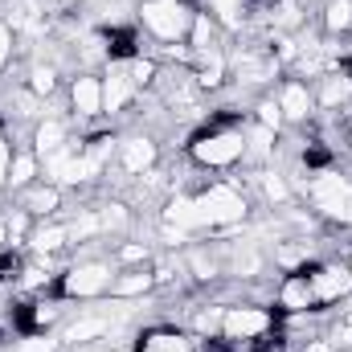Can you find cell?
Masks as SVG:
<instances>
[{"instance_id":"21","label":"cell","mask_w":352,"mask_h":352,"mask_svg":"<svg viewBox=\"0 0 352 352\" xmlns=\"http://www.w3.org/2000/svg\"><path fill=\"white\" fill-rule=\"evenodd\" d=\"M164 221L176 226L180 234H184V230H201V226H197V201H192V197H173L168 209H164Z\"/></svg>"},{"instance_id":"1","label":"cell","mask_w":352,"mask_h":352,"mask_svg":"<svg viewBox=\"0 0 352 352\" xmlns=\"http://www.w3.org/2000/svg\"><path fill=\"white\" fill-rule=\"evenodd\" d=\"M192 16H197V12H192L184 0H144V4H140L144 29H148L152 37H160V41H184L188 29H192Z\"/></svg>"},{"instance_id":"7","label":"cell","mask_w":352,"mask_h":352,"mask_svg":"<svg viewBox=\"0 0 352 352\" xmlns=\"http://www.w3.org/2000/svg\"><path fill=\"white\" fill-rule=\"evenodd\" d=\"M311 295L316 303H340L352 295V266L349 263H328V266H316L311 274Z\"/></svg>"},{"instance_id":"10","label":"cell","mask_w":352,"mask_h":352,"mask_svg":"<svg viewBox=\"0 0 352 352\" xmlns=\"http://www.w3.org/2000/svg\"><path fill=\"white\" fill-rule=\"evenodd\" d=\"M119 164L135 176L148 173V168L156 164V144H152L148 135H131L127 144H119Z\"/></svg>"},{"instance_id":"25","label":"cell","mask_w":352,"mask_h":352,"mask_svg":"<svg viewBox=\"0 0 352 352\" xmlns=\"http://www.w3.org/2000/svg\"><path fill=\"white\" fill-rule=\"evenodd\" d=\"M221 320H226V307H201V311L192 316L197 340H201V336H221Z\"/></svg>"},{"instance_id":"13","label":"cell","mask_w":352,"mask_h":352,"mask_svg":"<svg viewBox=\"0 0 352 352\" xmlns=\"http://www.w3.org/2000/svg\"><path fill=\"white\" fill-rule=\"evenodd\" d=\"M135 352H197V336H188V332H173V328H160V332H148Z\"/></svg>"},{"instance_id":"24","label":"cell","mask_w":352,"mask_h":352,"mask_svg":"<svg viewBox=\"0 0 352 352\" xmlns=\"http://www.w3.org/2000/svg\"><path fill=\"white\" fill-rule=\"evenodd\" d=\"M324 29H328V33L352 29V0H328V8H324Z\"/></svg>"},{"instance_id":"39","label":"cell","mask_w":352,"mask_h":352,"mask_svg":"<svg viewBox=\"0 0 352 352\" xmlns=\"http://www.w3.org/2000/svg\"><path fill=\"white\" fill-rule=\"evenodd\" d=\"M4 242H8V221L0 217V246H4Z\"/></svg>"},{"instance_id":"15","label":"cell","mask_w":352,"mask_h":352,"mask_svg":"<svg viewBox=\"0 0 352 352\" xmlns=\"http://www.w3.org/2000/svg\"><path fill=\"white\" fill-rule=\"evenodd\" d=\"M58 205H62V188H58V184H37V188H29V192L21 197V209H25L29 217H50Z\"/></svg>"},{"instance_id":"9","label":"cell","mask_w":352,"mask_h":352,"mask_svg":"<svg viewBox=\"0 0 352 352\" xmlns=\"http://www.w3.org/2000/svg\"><path fill=\"white\" fill-rule=\"evenodd\" d=\"M70 102H74V115H82V119L102 115V82L94 74H78L70 87Z\"/></svg>"},{"instance_id":"31","label":"cell","mask_w":352,"mask_h":352,"mask_svg":"<svg viewBox=\"0 0 352 352\" xmlns=\"http://www.w3.org/2000/svg\"><path fill=\"white\" fill-rule=\"evenodd\" d=\"M188 270H192V278H201V283H209L213 274H217V263L205 254V250H192L188 254Z\"/></svg>"},{"instance_id":"11","label":"cell","mask_w":352,"mask_h":352,"mask_svg":"<svg viewBox=\"0 0 352 352\" xmlns=\"http://www.w3.org/2000/svg\"><path fill=\"white\" fill-rule=\"evenodd\" d=\"M152 287H156V270H148V266H131V270L111 278V295L115 299H135V295H144Z\"/></svg>"},{"instance_id":"5","label":"cell","mask_w":352,"mask_h":352,"mask_svg":"<svg viewBox=\"0 0 352 352\" xmlns=\"http://www.w3.org/2000/svg\"><path fill=\"white\" fill-rule=\"evenodd\" d=\"M274 328V316L266 311V307H226V320H221V336L226 340H238V344H246V340H258Z\"/></svg>"},{"instance_id":"19","label":"cell","mask_w":352,"mask_h":352,"mask_svg":"<svg viewBox=\"0 0 352 352\" xmlns=\"http://www.w3.org/2000/svg\"><path fill=\"white\" fill-rule=\"evenodd\" d=\"M201 58V66H197V74H192V82L197 90H217L226 82V58L217 54V50H209V54H197Z\"/></svg>"},{"instance_id":"6","label":"cell","mask_w":352,"mask_h":352,"mask_svg":"<svg viewBox=\"0 0 352 352\" xmlns=\"http://www.w3.org/2000/svg\"><path fill=\"white\" fill-rule=\"evenodd\" d=\"M111 278L115 274H111L107 263H82L62 274V295L66 299H98V295L111 291Z\"/></svg>"},{"instance_id":"22","label":"cell","mask_w":352,"mask_h":352,"mask_svg":"<svg viewBox=\"0 0 352 352\" xmlns=\"http://www.w3.org/2000/svg\"><path fill=\"white\" fill-rule=\"evenodd\" d=\"M213 16L209 12H197L192 16V29H188V45H192V54H209L213 50Z\"/></svg>"},{"instance_id":"28","label":"cell","mask_w":352,"mask_h":352,"mask_svg":"<svg viewBox=\"0 0 352 352\" xmlns=\"http://www.w3.org/2000/svg\"><path fill=\"white\" fill-rule=\"evenodd\" d=\"M62 340H54V336H45V332H33V336H25V340H16L12 352H58Z\"/></svg>"},{"instance_id":"29","label":"cell","mask_w":352,"mask_h":352,"mask_svg":"<svg viewBox=\"0 0 352 352\" xmlns=\"http://www.w3.org/2000/svg\"><path fill=\"white\" fill-rule=\"evenodd\" d=\"M54 87H58V74H54L50 66H37V70L29 74V90H33V94L45 98V94H54Z\"/></svg>"},{"instance_id":"30","label":"cell","mask_w":352,"mask_h":352,"mask_svg":"<svg viewBox=\"0 0 352 352\" xmlns=\"http://www.w3.org/2000/svg\"><path fill=\"white\" fill-rule=\"evenodd\" d=\"M209 4H213V12H217L230 29L242 25V4H246V0H209Z\"/></svg>"},{"instance_id":"26","label":"cell","mask_w":352,"mask_h":352,"mask_svg":"<svg viewBox=\"0 0 352 352\" xmlns=\"http://www.w3.org/2000/svg\"><path fill=\"white\" fill-rule=\"evenodd\" d=\"M156 70H160V66H156L152 58H135V62L127 66V78L135 82V90H140V87H152V82H156Z\"/></svg>"},{"instance_id":"37","label":"cell","mask_w":352,"mask_h":352,"mask_svg":"<svg viewBox=\"0 0 352 352\" xmlns=\"http://www.w3.org/2000/svg\"><path fill=\"white\" fill-rule=\"evenodd\" d=\"M119 258H123V263H144V258H148V250H144V246H123V250H119Z\"/></svg>"},{"instance_id":"16","label":"cell","mask_w":352,"mask_h":352,"mask_svg":"<svg viewBox=\"0 0 352 352\" xmlns=\"http://www.w3.org/2000/svg\"><path fill=\"white\" fill-rule=\"evenodd\" d=\"M278 111H283V119H307L311 115V94H307V87L303 82H283V90H278Z\"/></svg>"},{"instance_id":"20","label":"cell","mask_w":352,"mask_h":352,"mask_svg":"<svg viewBox=\"0 0 352 352\" xmlns=\"http://www.w3.org/2000/svg\"><path fill=\"white\" fill-rule=\"evenodd\" d=\"M66 242H70V230H66V226H37V230L29 234V246H33L41 258H45V254H58Z\"/></svg>"},{"instance_id":"42","label":"cell","mask_w":352,"mask_h":352,"mask_svg":"<svg viewBox=\"0 0 352 352\" xmlns=\"http://www.w3.org/2000/svg\"><path fill=\"white\" fill-rule=\"evenodd\" d=\"M349 266H352V263H349Z\"/></svg>"},{"instance_id":"18","label":"cell","mask_w":352,"mask_h":352,"mask_svg":"<svg viewBox=\"0 0 352 352\" xmlns=\"http://www.w3.org/2000/svg\"><path fill=\"white\" fill-rule=\"evenodd\" d=\"M107 332H111V320H107V316H98V311H90V316L74 320V324L62 332V344H87V340L107 336Z\"/></svg>"},{"instance_id":"12","label":"cell","mask_w":352,"mask_h":352,"mask_svg":"<svg viewBox=\"0 0 352 352\" xmlns=\"http://www.w3.org/2000/svg\"><path fill=\"white\" fill-rule=\"evenodd\" d=\"M62 148H66V123L54 119V115H45L37 123V131H33V152H37V160H45V156H54Z\"/></svg>"},{"instance_id":"35","label":"cell","mask_w":352,"mask_h":352,"mask_svg":"<svg viewBox=\"0 0 352 352\" xmlns=\"http://www.w3.org/2000/svg\"><path fill=\"white\" fill-rule=\"evenodd\" d=\"M8 58H12V33H8V25H0V70L8 66Z\"/></svg>"},{"instance_id":"34","label":"cell","mask_w":352,"mask_h":352,"mask_svg":"<svg viewBox=\"0 0 352 352\" xmlns=\"http://www.w3.org/2000/svg\"><path fill=\"white\" fill-rule=\"evenodd\" d=\"M54 316H58V307H54V303H37L33 324H37V328H45V324H54Z\"/></svg>"},{"instance_id":"40","label":"cell","mask_w":352,"mask_h":352,"mask_svg":"<svg viewBox=\"0 0 352 352\" xmlns=\"http://www.w3.org/2000/svg\"><path fill=\"white\" fill-rule=\"evenodd\" d=\"M62 4H78V0H62Z\"/></svg>"},{"instance_id":"41","label":"cell","mask_w":352,"mask_h":352,"mask_svg":"<svg viewBox=\"0 0 352 352\" xmlns=\"http://www.w3.org/2000/svg\"><path fill=\"white\" fill-rule=\"evenodd\" d=\"M295 4H307V0H295Z\"/></svg>"},{"instance_id":"2","label":"cell","mask_w":352,"mask_h":352,"mask_svg":"<svg viewBox=\"0 0 352 352\" xmlns=\"http://www.w3.org/2000/svg\"><path fill=\"white\" fill-rule=\"evenodd\" d=\"M197 201V226H238L246 217V197L234 184H213Z\"/></svg>"},{"instance_id":"17","label":"cell","mask_w":352,"mask_h":352,"mask_svg":"<svg viewBox=\"0 0 352 352\" xmlns=\"http://www.w3.org/2000/svg\"><path fill=\"white\" fill-rule=\"evenodd\" d=\"M352 98V74L349 70H332V74H324V82H320V94H316V102L320 107H340V102H349Z\"/></svg>"},{"instance_id":"14","label":"cell","mask_w":352,"mask_h":352,"mask_svg":"<svg viewBox=\"0 0 352 352\" xmlns=\"http://www.w3.org/2000/svg\"><path fill=\"white\" fill-rule=\"evenodd\" d=\"M135 98V82L127 78V70H111L102 82V111H123Z\"/></svg>"},{"instance_id":"33","label":"cell","mask_w":352,"mask_h":352,"mask_svg":"<svg viewBox=\"0 0 352 352\" xmlns=\"http://www.w3.org/2000/svg\"><path fill=\"white\" fill-rule=\"evenodd\" d=\"M258 266H263V258H258V250H242L238 258H234V274H258Z\"/></svg>"},{"instance_id":"36","label":"cell","mask_w":352,"mask_h":352,"mask_svg":"<svg viewBox=\"0 0 352 352\" xmlns=\"http://www.w3.org/2000/svg\"><path fill=\"white\" fill-rule=\"evenodd\" d=\"M8 164H12V148H8V144L0 140V188L8 184Z\"/></svg>"},{"instance_id":"4","label":"cell","mask_w":352,"mask_h":352,"mask_svg":"<svg viewBox=\"0 0 352 352\" xmlns=\"http://www.w3.org/2000/svg\"><path fill=\"white\" fill-rule=\"evenodd\" d=\"M307 197H311V205H316L320 213L344 221V213H349V205H352V180L340 176V173H320L307 184Z\"/></svg>"},{"instance_id":"38","label":"cell","mask_w":352,"mask_h":352,"mask_svg":"<svg viewBox=\"0 0 352 352\" xmlns=\"http://www.w3.org/2000/svg\"><path fill=\"white\" fill-rule=\"evenodd\" d=\"M303 352H336V349H332L328 340H307V344H303Z\"/></svg>"},{"instance_id":"27","label":"cell","mask_w":352,"mask_h":352,"mask_svg":"<svg viewBox=\"0 0 352 352\" xmlns=\"http://www.w3.org/2000/svg\"><path fill=\"white\" fill-rule=\"evenodd\" d=\"M263 192L270 205H283V201H291V188H287V180L278 173H263Z\"/></svg>"},{"instance_id":"8","label":"cell","mask_w":352,"mask_h":352,"mask_svg":"<svg viewBox=\"0 0 352 352\" xmlns=\"http://www.w3.org/2000/svg\"><path fill=\"white\" fill-rule=\"evenodd\" d=\"M278 307L291 311V316H303V311L316 307V295H311V278H307V270H295V274L283 278V287H278Z\"/></svg>"},{"instance_id":"3","label":"cell","mask_w":352,"mask_h":352,"mask_svg":"<svg viewBox=\"0 0 352 352\" xmlns=\"http://www.w3.org/2000/svg\"><path fill=\"white\" fill-rule=\"evenodd\" d=\"M188 156L201 168H234L246 156V140H242V131H209L188 144Z\"/></svg>"},{"instance_id":"23","label":"cell","mask_w":352,"mask_h":352,"mask_svg":"<svg viewBox=\"0 0 352 352\" xmlns=\"http://www.w3.org/2000/svg\"><path fill=\"white\" fill-rule=\"evenodd\" d=\"M33 176H37V152L12 156V164H8V184H12V188H25Z\"/></svg>"},{"instance_id":"32","label":"cell","mask_w":352,"mask_h":352,"mask_svg":"<svg viewBox=\"0 0 352 352\" xmlns=\"http://www.w3.org/2000/svg\"><path fill=\"white\" fill-rule=\"evenodd\" d=\"M258 123H263V127H270V131H278V127H283L278 98H263V102H258Z\"/></svg>"}]
</instances>
